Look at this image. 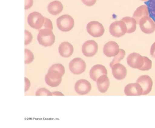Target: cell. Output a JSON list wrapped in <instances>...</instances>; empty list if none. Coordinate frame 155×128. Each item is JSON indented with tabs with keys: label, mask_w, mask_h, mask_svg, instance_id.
<instances>
[{
	"label": "cell",
	"mask_w": 155,
	"mask_h": 128,
	"mask_svg": "<svg viewBox=\"0 0 155 128\" xmlns=\"http://www.w3.org/2000/svg\"><path fill=\"white\" fill-rule=\"evenodd\" d=\"M87 32L94 37H99L104 34L103 25L97 21H91L87 25Z\"/></svg>",
	"instance_id": "obj_7"
},
{
	"label": "cell",
	"mask_w": 155,
	"mask_h": 128,
	"mask_svg": "<svg viewBox=\"0 0 155 128\" xmlns=\"http://www.w3.org/2000/svg\"><path fill=\"white\" fill-rule=\"evenodd\" d=\"M63 8V4L59 1H54L50 3L48 6V10L50 13L53 15H57L61 13Z\"/></svg>",
	"instance_id": "obj_20"
},
{
	"label": "cell",
	"mask_w": 155,
	"mask_h": 128,
	"mask_svg": "<svg viewBox=\"0 0 155 128\" xmlns=\"http://www.w3.org/2000/svg\"><path fill=\"white\" fill-rule=\"evenodd\" d=\"M73 51L74 48L68 42H63L59 45V53L62 57L65 58L70 57L72 56Z\"/></svg>",
	"instance_id": "obj_18"
},
{
	"label": "cell",
	"mask_w": 155,
	"mask_h": 128,
	"mask_svg": "<svg viewBox=\"0 0 155 128\" xmlns=\"http://www.w3.org/2000/svg\"><path fill=\"white\" fill-rule=\"evenodd\" d=\"M36 96H52L51 93L49 90L45 88H41L37 91Z\"/></svg>",
	"instance_id": "obj_26"
},
{
	"label": "cell",
	"mask_w": 155,
	"mask_h": 128,
	"mask_svg": "<svg viewBox=\"0 0 155 128\" xmlns=\"http://www.w3.org/2000/svg\"><path fill=\"white\" fill-rule=\"evenodd\" d=\"M109 31L111 35L115 37L119 38L127 33V26L122 20L115 21L110 25Z\"/></svg>",
	"instance_id": "obj_4"
},
{
	"label": "cell",
	"mask_w": 155,
	"mask_h": 128,
	"mask_svg": "<svg viewBox=\"0 0 155 128\" xmlns=\"http://www.w3.org/2000/svg\"><path fill=\"white\" fill-rule=\"evenodd\" d=\"M150 55L151 57L155 58V42L151 45L150 48Z\"/></svg>",
	"instance_id": "obj_32"
},
{
	"label": "cell",
	"mask_w": 155,
	"mask_h": 128,
	"mask_svg": "<svg viewBox=\"0 0 155 128\" xmlns=\"http://www.w3.org/2000/svg\"><path fill=\"white\" fill-rule=\"evenodd\" d=\"M57 24L60 30L62 32H68L74 27V19L70 15H63L57 19Z\"/></svg>",
	"instance_id": "obj_3"
},
{
	"label": "cell",
	"mask_w": 155,
	"mask_h": 128,
	"mask_svg": "<svg viewBox=\"0 0 155 128\" xmlns=\"http://www.w3.org/2000/svg\"><path fill=\"white\" fill-rule=\"evenodd\" d=\"M25 92H26V91L28 90L29 87L30 86V82L29 80L27 78L25 77Z\"/></svg>",
	"instance_id": "obj_31"
},
{
	"label": "cell",
	"mask_w": 155,
	"mask_h": 128,
	"mask_svg": "<svg viewBox=\"0 0 155 128\" xmlns=\"http://www.w3.org/2000/svg\"><path fill=\"white\" fill-rule=\"evenodd\" d=\"M112 72L114 77L117 80L124 79L127 74V69L122 64L117 63L112 66Z\"/></svg>",
	"instance_id": "obj_15"
},
{
	"label": "cell",
	"mask_w": 155,
	"mask_h": 128,
	"mask_svg": "<svg viewBox=\"0 0 155 128\" xmlns=\"http://www.w3.org/2000/svg\"><path fill=\"white\" fill-rule=\"evenodd\" d=\"M44 26L45 29H49L50 30L53 29V25L50 19L45 17V21H44Z\"/></svg>",
	"instance_id": "obj_28"
},
{
	"label": "cell",
	"mask_w": 155,
	"mask_h": 128,
	"mask_svg": "<svg viewBox=\"0 0 155 128\" xmlns=\"http://www.w3.org/2000/svg\"><path fill=\"white\" fill-rule=\"evenodd\" d=\"M65 73V69L62 64H53L50 68L45 77V81L50 86H58L62 81V77Z\"/></svg>",
	"instance_id": "obj_1"
},
{
	"label": "cell",
	"mask_w": 155,
	"mask_h": 128,
	"mask_svg": "<svg viewBox=\"0 0 155 128\" xmlns=\"http://www.w3.org/2000/svg\"><path fill=\"white\" fill-rule=\"evenodd\" d=\"M125 56V51L122 49H120L119 52L117 55H116L114 57V60L110 63V66L111 68L114 66V64L119 63Z\"/></svg>",
	"instance_id": "obj_22"
},
{
	"label": "cell",
	"mask_w": 155,
	"mask_h": 128,
	"mask_svg": "<svg viewBox=\"0 0 155 128\" xmlns=\"http://www.w3.org/2000/svg\"><path fill=\"white\" fill-rule=\"evenodd\" d=\"M91 89V85L86 79H80L76 83L75 89L76 92L80 95L88 94Z\"/></svg>",
	"instance_id": "obj_12"
},
{
	"label": "cell",
	"mask_w": 155,
	"mask_h": 128,
	"mask_svg": "<svg viewBox=\"0 0 155 128\" xmlns=\"http://www.w3.org/2000/svg\"><path fill=\"white\" fill-rule=\"evenodd\" d=\"M89 74L93 81H97L100 76L102 75L107 76L108 72L105 66L101 64H97L91 68Z\"/></svg>",
	"instance_id": "obj_16"
},
{
	"label": "cell",
	"mask_w": 155,
	"mask_h": 128,
	"mask_svg": "<svg viewBox=\"0 0 155 128\" xmlns=\"http://www.w3.org/2000/svg\"><path fill=\"white\" fill-rule=\"evenodd\" d=\"M139 25L145 34H151L155 31V21L150 16H144L141 19Z\"/></svg>",
	"instance_id": "obj_6"
},
{
	"label": "cell",
	"mask_w": 155,
	"mask_h": 128,
	"mask_svg": "<svg viewBox=\"0 0 155 128\" xmlns=\"http://www.w3.org/2000/svg\"><path fill=\"white\" fill-rule=\"evenodd\" d=\"M136 83H138L142 86L143 90L142 95L148 94L151 92L153 87V81L150 76L146 75L140 76L138 77Z\"/></svg>",
	"instance_id": "obj_11"
},
{
	"label": "cell",
	"mask_w": 155,
	"mask_h": 128,
	"mask_svg": "<svg viewBox=\"0 0 155 128\" xmlns=\"http://www.w3.org/2000/svg\"><path fill=\"white\" fill-rule=\"evenodd\" d=\"M127 62L131 68L139 70L144 64V57L138 53H132L127 58Z\"/></svg>",
	"instance_id": "obj_9"
},
{
	"label": "cell",
	"mask_w": 155,
	"mask_h": 128,
	"mask_svg": "<svg viewBox=\"0 0 155 128\" xmlns=\"http://www.w3.org/2000/svg\"><path fill=\"white\" fill-rule=\"evenodd\" d=\"M145 4L148 6L150 16L155 22V0H148Z\"/></svg>",
	"instance_id": "obj_23"
},
{
	"label": "cell",
	"mask_w": 155,
	"mask_h": 128,
	"mask_svg": "<svg viewBox=\"0 0 155 128\" xmlns=\"http://www.w3.org/2000/svg\"><path fill=\"white\" fill-rule=\"evenodd\" d=\"M25 63L29 64L34 60V55L28 49H25Z\"/></svg>",
	"instance_id": "obj_24"
},
{
	"label": "cell",
	"mask_w": 155,
	"mask_h": 128,
	"mask_svg": "<svg viewBox=\"0 0 155 128\" xmlns=\"http://www.w3.org/2000/svg\"><path fill=\"white\" fill-rule=\"evenodd\" d=\"M97 84L99 92L102 93H106L110 86L109 79L107 76L102 75L97 80Z\"/></svg>",
	"instance_id": "obj_19"
},
{
	"label": "cell",
	"mask_w": 155,
	"mask_h": 128,
	"mask_svg": "<svg viewBox=\"0 0 155 128\" xmlns=\"http://www.w3.org/2000/svg\"><path fill=\"white\" fill-rule=\"evenodd\" d=\"M143 90L138 83H130L125 86L124 93L127 96H140Z\"/></svg>",
	"instance_id": "obj_14"
},
{
	"label": "cell",
	"mask_w": 155,
	"mask_h": 128,
	"mask_svg": "<svg viewBox=\"0 0 155 128\" xmlns=\"http://www.w3.org/2000/svg\"><path fill=\"white\" fill-rule=\"evenodd\" d=\"M119 46L116 42L110 41L104 45L103 51L108 57H114L119 52Z\"/></svg>",
	"instance_id": "obj_13"
},
{
	"label": "cell",
	"mask_w": 155,
	"mask_h": 128,
	"mask_svg": "<svg viewBox=\"0 0 155 128\" xmlns=\"http://www.w3.org/2000/svg\"><path fill=\"white\" fill-rule=\"evenodd\" d=\"M144 64L139 70L143 71H148L150 69H151V67H152V61L147 57H144Z\"/></svg>",
	"instance_id": "obj_25"
},
{
	"label": "cell",
	"mask_w": 155,
	"mask_h": 128,
	"mask_svg": "<svg viewBox=\"0 0 155 128\" xmlns=\"http://www.w3.org/2000/svg\"><path fill=\"white\" fill-rule=\"evenodd\" d=\"M98 49V44L94 40L85 42L82 46V52L87 57H93L96 54Z\"/></svg>",
	"instance_id": "obj_10"
},
{
	"label": "cell",
	"mask_w": 155,
	"mask_h": 128,
	"mask_svg": "<svg viewBox=\"0 0 155 128\" xmlns=\"http://www.w3.org/2000/svg\"><path fill=\"white\" fill-rule=\"evenodd\" d=\"M150 15L147 6L146 5H143L136 8L133 15V18L135 19L137 24L139 25L141 19L144 16H150Z\"/></svg>",
	"instance_id": "obj_17"
},
{
	"label": "cell",
	"mask_w": 155,
	"mask_h": 128,
	"mask_svg": "<svg viewBox=\"0 0 155 128\" xmlns=\"http://www.w3.org/2000/svg\"><path fill=\"white\" fill-rule=\"evenodd\" d=\"M97 0H82L84 3L87 6H93L95 4Z\"/></svg>",
	"instance_id": "obj_30"
},
{
	"label": "cell",
	"mask_w": 155,
	"mask_h": 128,
	"mask_svg": "<svg viewBox=\"0 0 155 128\" xmlns=\"http://www.w3.org/2000/svg\"><path fill=\"white\" fill-rule=\"evenodd\" d=\"M45 17L38 12H33L29 14L27 18L29 25L33 29H40L44 26Z\"/></svg>",
	"instance_id": "obj_5"
},
{
	"label": "cell",
	"mask_w": 155,
	"mask_h": 128,
	"mask_svg": "<svg viewBox=\"0 0 155 128\" xmlns=\"http://www.w3.org/2000/svg\"><path fill=\"white\" fill-rule=\"evenodd\" d=\"M33 0H25V9L28 10L33 5Z\"/></svg>",
	"instance_id": "obj_29"
},
{
	"label": "cell",
	"mask_w": 155,
	"mask_h": 128,
	"mask_svg": "<svg viewBox=\"0 0 155 128\" xmlns=\"http://www.w3.org/2000/svg\"><path fill=\"white\" fill-rule=\"evenodd\" d=\"M69 68L70 71L74 74H81L86 70V64L82 59L76 58L71 61Z\"/></svg>",
	"instance_id": "obj_8"
},
{
	"label": "cell",
	"mask_w": 155,
	"mask_h": 128,
	"mask_svg": "<svg viewBox=\"0 0 155 128\" xmlns=\"http://www.w3.org/2000/svg\"><path fill=\"white\" fill-rule=\"evenodd\" d=\"M37 40L41 45L44 47H49L54 43L55 35L52 30L49 29H42L39 31Z\"/></svg>",
	"instance_id": "obj_2"
},
{
	"label": "cell",
	"mask_w": 155,
	"mask_h": 128,
	"mask_svg": "<svg viewBox=\"0 0 155 128\" xmlns=\"http://www.w3.org/2000/svg\"><path fill=\"white\" fill-rule=\"evenodd\" d=\"M52 95H63V94L59 92H55L52 93Z\"/></svg>",
	"instance_id": "obj_33"
},
{
	"label": "cell",
	"mask_w": 155,
	"mask_h": 128,
	"mask_svg": "<svg viewBox=\"0 0 155 128\" xmlns=\"http://www.w3.org/2000/svg\"><path fill=\"white\" fill-rule=\"evenodd\" d=\"M122 21H123L125 23L127 27V34H130L132 32H134L136 29V21L135 19L130 17H123L122 19Z\"/></svg>",
	"instance_id": "obj_21"
},
{
	"label": "cell",
	"mask_w": 155,
	"mask_h": 128,
	"mask_svg": "<svg viewBox=\"0 0 155 128\" xmlns=\"http://www.w3.org/2000/svg\"><path fill=\"white\" fill-rule=\"evenodd\" d=\"M25 45H28L31 42L32 40V35L31 33L28 30H25Z\"/></svg>",
	"instance_id": "obj_27"
},
{
	"label": "cell",
	"mask_w": 155,
	"mask_h": 128,
	"mask_svg": "<svg viewBox=\"0 0 155 128\" xmlns=\"http://www.w3.org/2000/svg\"><path fill=\"white\" fill-rule=\"evenodd\" d=\"M142 1H148V0H141Z\"/></svg>",
	"instance_id": "obj_34"
}]
</instances>
